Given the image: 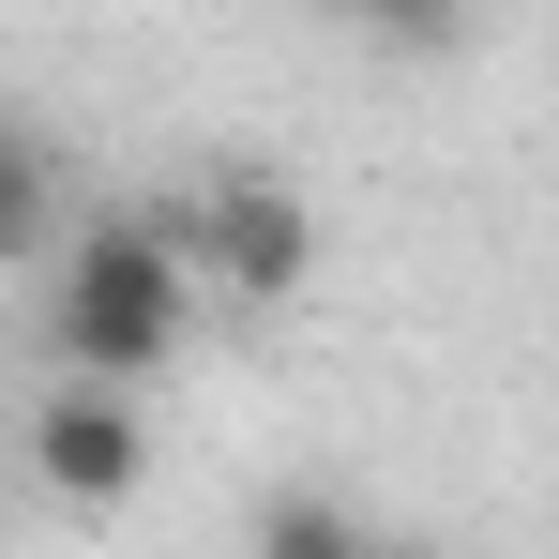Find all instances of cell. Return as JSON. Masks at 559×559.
Here are the masks:
<instances>
[{
	"mask_svg": "<svg viewBox=\"0 0 559 559\" xmlns=\"http://www.w3.org/2000/svg\"><path fill=\"white\" fill-rule=\"evenodd\" d=\"M0 242H15V258H46V242H61V167H46V136H15V152H0Z\"/></svg>",
	"mask_w": 559,
	"mask_h": 559,
	"instance_id": "5",
	"label": "cell"
},
{
	"mask_svg": "<svg viewBox=\"0 0 559 559\" xmlns=\"http://www.w3.org/2000/svg\"><path fill=\"white\" fill-rule=\"evenodd\" d=\"M167 227H182V258L227 302H287L302 287V258H318V212L287 182H258V167H227V182H197V197H167Z\"/></svg>",
	"mask_w": 559,
	"mask_h": 559,
	"instance_id": "2",
	"label": "cell"
},
{
	"mask_svg": "<svg viewBox=\"0 0 559 559\" xmlns=\"http://www.w3.org/2000/svg\"><path fill=\"white\" fill-rule=\"evenodd\" d=\"M378 559H439V545H378Z\"/></svg>",
	"mask_w": 559,
	"mask_h": 559,
	"instance_id": "7",
	"label": "cell"
},
{
	"mask_svg": "<svg viewBox=\"0 0 559 559\" xmlns=\"http://www.w3.org/2000/svg\"><path fill=\"white\" fill-rule=\"evenodd\" d=\"M302 15H348V31H393V46H454V0H302Z\"/></svg>",
	"mask_w": 559,
	"mask_h": 559,
	"instance_id": "6",
	"label": "cell"
},
{
	"mask_svg": "<svg viewBox=\"0 0 559 559\" xmlns=\"http://www.w3.org/2000/svg\"><path fill=\"white\" fill-rule=\"evenodd\" d=\"M31 468H46V499L121 514V499H136V468H152L136 378H46V408H31Z\"/></svg>",
	"mask_w": 559,
	"mask_h": 559,
	"instance_id": "3",
	"label": "cell"
},
{
	"mask_svg": "<svg viewBox=\"0 0 559 559\" xmlns=\"http://www.w3.org/2000/svg\"><path fill=\"white\" fill-rule=\"evenodd\" d=\"M258 559H378V530L348 499H318V484H287L273 514H258Z\"/></svg>",
	"mask_w": 559,
	"mask_h": 559,
	"instance_id": "4",
	"label": "cell"
},
{
	"mask_svg": "<svg viewBox=\"0 0 559 559\" xmlns=\"http://www.w3.org/2000/svg\"><path fill=\"white\" fill-rule=\"evenodd\" d=\"M182 318H197V258H182L167 212H106V227L61 242V273H46V348H61V378H152L182 348Z\"/></svg>",
	"mask_w": 559,
	"mask_h": 559,
	"instance_id": "1",
	"label": "cell"
}]
</instances>
